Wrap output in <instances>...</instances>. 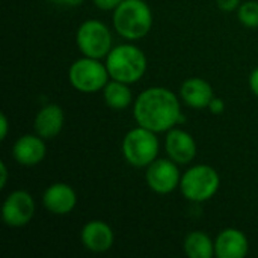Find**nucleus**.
<instances>
[{
    "mask_svg": "<svg viewBox=\"0 0 258 258\" xmlns=\"http://www.w3.org/2000/svg\"><path fill=\"white\" fill-rule=\"evenodd\" d=\"M138 125L156 133L169 132L181 121V107L177 95L162 86L148 88L138 95L133 104Z\"/></svg>",
    "mask_w": 258,
    "mask_h": 258,
    "instance_id": "1",
    "label": "nucleus"
},
{
    "mask_svg": "<svg viewBox=\"0 0 258 258\" xmlns=\"http://www.w3.org/2000/svg\"><path fill=\"white\" fill-rule=\"evenodd\" d=\"M153 12L145 0H122L113 11V27L125 39H141L151 30Z\"/></svg>",
    "mask_w": 258,
    "mask_h": 258,
    "instance_id": "2",
    "label": "nucleus"
},
{
    "mask_svg": "<svg viewBox=\"0 0 258 258\" xmlns=\"http://www.w3.org/2000/svg\"><path fill=\"white\" fill-rule=\"evenodd\" d=\"M106 67L110 79L128 85L136 83L147 71V56L133 44H121L106 56Z\"/></svg>",
    "mask_w": 258,
    "mask_h": 258,
    "instance_id": "3",
    "label": "nucleus"
},
{
    "mask_svg": "<svg viewBox=\"0 0 258 258\" xmlns=\"http://www.w3.org/2000/svg\"><path fill=\"white\" fill-rule=\"evenodd\" d=\"M221 186L218 171L209 165H195L189 168L180 181L181 194L192 203H206L216 195Z\"/></svg>",
    "mask_w": 258,
    "mask_h": 258,
    "instance_id": "4",
    "label": "nucleus"
},
{
    "mask_svg": "<svg viewBox=\"0 0 258 258\" xmlns=\"http://www.w3.org/2000/svg\"><path fill=\"white\" fill-rule=\"evenodd\" d=\"M124 159L135 168L151 165L159 154V139L156 132L145 127L132 128L122 139Z\"/></svg>",
    "mask_w": 258,
    "mask_h": 258,
    "instance_id": "5",
    "label": "nucleus"
},
{
    "mask_svg": "<svg viewBox=\"0 0 258 258\" xmlns=\"http://www.w3.org/2000/svg\"><path fill=\"white\" fill-rule=\"evenodd\" d=\"M109 71L106 63L103 65L100 59L83 56L73 62L68 70V80L71 86L83 94H94L101 91L109 82Z\"/></svg>",
    "mask_w": 258,
    "mask_h": 258,
    "instance_id": "6",
    "label": "nucleus"
},
{
    "mask_svg": "<svg viewBox=\"0 0 258 258\" xmlns=\"http://www.w3.org/2000/svg\"><path fill=\"white\" fill-rule=\"evenodd\" d=\"M112 33L109 27L98 20L83 21L76 35V42L83 56L103 59L112 50Z\"/></svg>",
    "mask_w": 258,
    "mask_h": 258,
    "instance_id": "7",
    "label": "nucleus"
},
{
    "mask_svg": "<svg viewBox=\"0 0 258 258\" xmlns=\"http://www.w3.org/2000/svg\"><path fill=\"white\" fill-rule=\"evenodd\" d=\"M174 160L156 159L151 165L147 166L145 180L150 189L159 195H166L180 187L181 174Z\"/></svg>",
    "mask_w": 258,
    "mask_h": 258,
    "instance_id": "8",
    "label": "nucleus"
},
{
    "mask_svg": "<svg viewBox=\"0 0 258 258\" xmlns=\"http://www.w3.org/2000/svg\"><path fill=\"white\" fill-rule=\"evenodd\" d=\"M35 210V200L29 192L14 190L6 197L2 206V218L8 227L21 228L33 219Z\"/></svg>",
    "mask_w": 258,
    "mask_h": 258,
    "instance_id": "9",
    "label": "nucleus"
},
{
    "mask_svg": "<svg viewBox=\"0 0 258 258\" xmlns=\"http://www.w3.org/2000/svg\"><path fill=\"white\" fill-rule=\"evenodd\" d=\"M165 150L171 160L187 165L197 157V142L190 133L181 128H171L165 138Z\"/></svg>",
    "mask_w": 258,
    "mask_h": 258,
    "instance_id": "10",
    "label": "nucleus"
},
{
    "mask_svg": "<svg viewBox=\"0 0 258 258\" xmlns=\"http://www.w3.org/2000/svg\"><path fill=\"white\" fill-rule=\"evenodd\" d=\"M42 204L45 210L53 215L63 216L74 210L77 204V195L74 189L67 183H53L44 190Z\"/></svg>",
    "mask_w": 258,
    "mask_h": 258,
    "instance_id": "11",
    "label": "nucleus"
},
{
    "mask_svg": "<svg viewBox=\"0 0 258 258\" xmlns=\"http://www.w3.org/2000/svg\"><path fill=\"white\" fill-rule=\"evenodd\" d=\"M45 139L39 135H24L18 138L12 147V156L23 166H35L45 159Z\"/></svg>",
    "mask_w": 258,
    "mask_h": 258,
    "instance_id": "12",
    "label": "nucleus"
},
{
    "mask_svg": "<svg viewBox=\"0 0 258 258\" xmlns=\"http://www.w3.org/2000/svg\"><path fill=\"white\" fill-rule=\"evenodd\" d=\"M80 240L82 245L95 254L106 252L112 248L115 234L113 230L103 221H89L83 225L80 231Z\"/></svg>",
    "mask_w": 258,
    "mask_h": 258,
    "instance_id": "13",
    "label": "nucleus"
},
{
    "mask_svg": "<svg viewBox=\"0 0 258 258\" xmlns=\"http://www.w3.org/2000/svg\"><path fill=\"white\" fill-rule=\"evenodd\" d=\"M249 242L243 231L237 228L222 230L215 240V255L218 258H245Z\"/></svg>",
    "mask_w": 258,
    "mask_h": 258,
    "instance_id": "14",
    "label": "nucleus"
},
{
    "mask_svg": "<svg viewBox=\"0 0 258 258\" xmlns=\"http://www.w3.org/2000/svg\"><path fill=\"white\" fill-rule=\"evenodd\" d=\"M180 95L184 104L192 109H206L213 100V88L209 82L201 77H190L183 82L180 88Z\"/></svg>",
    "mask_w": 258,
    "mask_h": 258,
    "instance_id": "15",
    "label": "nucleus"
},
{
    "mask_svg": "<svg viewBox=\"0 0 258 258\" xmlns=\"http://www.w3.org/2000/svg\"><path fill=\"white\" fill-rule=\"evenodd\" d=\"M63 122H65V116L62 107L57 104H47L36 113L33 121V128L36 135H39L41 138L53 139L62 132Z\"/></svg>",
    "mask_w": 258,
    "mask_h": 258,
    "instance_id": "16",
    "label": "nucleus"
},
{
    "mask_svg": "<svg viewBox=\"0 0 258 258\" xmlns=\"http://www.w3.org/2000/svg\"><path fill=\"white\" fill-rule=\"evenodd\" d=\"M103 98L106 104L115 110H124L133 101V95L128 88V83L118 82L113 79L107 82V85L103 88Z\"/></svg>",
    "mask_w": 258,
    "mask_h": 258,
    "instance_id": "17",
    "label": "nucleus"
},
{
    "mask_svg": "<svg viewBox=\"0 0 258 258\" xmlns=\"http://www.w3.org/2000/svg\"><path fill=\"white\" fill-rule=\"evenodd\" d=\"M184 252L189 258H212L215 255V242L204 231H192L184 239Z\"/></svg>",
    "mask_w": 258,
    "mask_h": 258,
    "instance_id": "18",
    "label": "nucleus"
},
{
    "mask_svg": "<svg viewBox=\"0 0 258 258\" xmlns=\"http://www.w3.org/2000/svg\"><path fill=\"white\" fill-rule=\"evenodd\" d=\"M237 18L239 21L249 27V29H257L258 27V2L249 0L245 2L239 6L237 9Z\"/></svg>",
    "mask_w": 258,
    "mask_h": 258,
    "instance_id": "19",
    "label": "nucleus"
},
{
    "mask_svg": "<svg viewBox=\"0 0 258 258\" xmlns=\"http://www.w3.org/2000/svg\"><path fill=\"white\" fill-rule=\"evenodd\" d=\"M92 2L101 11H115L122 3V0H92Z\"/></svg>",
    "mask_w": 258,
    "mask_h": 258,
    "instance_id": "20",
    "label": "nucleus"
},
{
    "mask_svg": "<svg viewBox=\"0 0 258 258\" xmlns=\"http://www.w3.org/2000/svg\"><path fill=\"white\" fill-rule=\"evenodd\" d=\"M207 109H209L213 115H221V113H224V110H225V103H224L222 98L213 97V100L210 101V104H209Z\"/></svg>",
    "mask_w": 258,
    "mask_h": 258,
    "instance_id": "21",
    "label": "nucleus"
},
{
    "mask_svg": "<svg viewBox=\"0 0 258 258\" xmlns=\"http://www.w3.org/2000/svg\"><path fill=\"white\" fill-rule=\"evenodd\" d=\"M218 6L225 11V12H231V11H237L239 6L242 5L240 0H216Z\"/></svg>",
    "mask_w": 258,
    "mask_h": 258,
    "instance_id": "22",
    "label": "nucleus"
},
{
    "mask_svg": "<svg viewBox=\"0 0 258 258\" xmlns=\"http://www.w3.org/2000/svg\"><path fill=\"white\" fill-rule=\"evenodd\" d=\"M8 128H9V122H8V116L5 113L0 115V139L5 141L8 136Z\"/></svg>",
    "mask_w": 258,
    "mask_h": 258,
    "instance_id": "23",
    "label": "nucleus"
},
{
    "mask_svg": "<svg viewBox=\"0 0 258 258\" xmlns=\"http://www.w3.org/2000/svg\"><path fill=\"white\" fill-rule=\"evenodd\" d=\"M249 88H251L252 94L258 97V67L249 76Z\"/></svg>",
    "mask_w": 258,
    "mask_h": 258,
    "instance_id": "24",
    "label": "nucleus"
},
{
    "mask_svg": "<svg viewBox=\"0 0 258 258\" xmlns=\"http://www.w3.org/2000/svg\"><path fill=\"white\" fill-rule=\"evenodd\" d=\"M0 175H2L0 189H3V187H6V181H8V168H6L5 162H0Z\"/></svg>",
    "mask_w": 258,
    "mask_h": 258,
    "instance_id": "25",
    "label": "nucleus"
},
{
    "mask_svg": "<svg viewBox=\"0 0 258 258\" xmlns=\"http://www.w3.org/2000/svg\"><path fill=\"white\" fill-rule=\"evenodd\" d=\"M53 2L63 6H80L85 0H53Z\"/></svg>",
    "mask_w": 258,
    "mask_h": 258,
    "instance_id": "26",
    "label": "nucleus"
}]
</instances>
